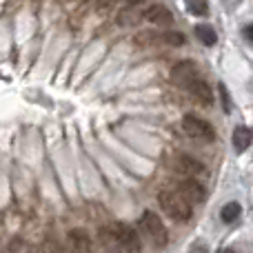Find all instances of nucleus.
Returning <instances> with one entry per match:
<instances>
[{
	"label": "nucleus",
	"mask_w": 253,
	"mask_h": 253,
	"mask_svg": "<svg viewBox=\"0 0 253 253\" xmlns=\"http://www.w3.org/2000/svg\"><path fill=\"white\" fill-rule=\"evenodd\" d=\"M158 200H160L162 211L175 222H187L191 218V202L180 191H160Z\"/></svg>",
	"instance_id": "obj_1"
},
{
	"label": "nucleus",
	"mask_w": 253,
	"mask_h": 253,
	"mask_svg": "<svg viewBox=\"0 0 253 253\" xmlns=\"http://www.w3.org/2000/svg\"><path fill=\"white\" fill-rule=\"evenodd\" d=\"M140 224H142L144 233H147V236L151 238V240L156 242L158 247H165L167 245V240H169V231H167L165 222H162V220L158 218L153 211H144Z\"/></svg>",
	"instance_id": "obj_2"
},
{
	"label": "nucleus",
	"mask_w": 253,
	"mask_h": 253,
	"mask_svg": "<svg viewBox=\"0 0 253 253\" xmlns=\"http://www.w3.org/2000/svg\"><path fill=\"white\" fill-rule=\"evenodd\" d=\"M182 129L187 131V135H191V138H196V140H205V142H209V140L215 138L213 126L207 123V120L198 118V116H193V114H189L182 118Z\"/></svg>",
	"instance_id": "obj_3"
},
{
	"label": "nucleus",
	"mask_w": 253,
	"mask_h": 253,
	"mask_svg": "<svg viewBox=\"0 0 253 253\" xmlns=\"http://www.w3.org/2000/svg\"><path fill=\"white\" fill-rule=\"evenodd\" d=\"M198 69L193 65V60H180L175 62V67L171 69V83H175L178 87H187L193 78H196Z\"/></svg>",
	"instance_id": "obj_4"
},
{
	"label": "nucleus",
	"mask_w": 253,
	"mask_h": 253,
	"mask_svg": "<svg viewBox=\"0 0 253 253\" xmlns=\"http://www.w3.org/2000/svg\"><path fill=\"white\" fill-rule=\"evenodd\" d=\"M178 191L182 193L189 202H193V205H200V202H205V198H207L205 187H202L196 178H184L182 182L178 184Z\"/></svg>",
	"instance_id": "obj_5"
},
{
	"label": "nucleus",
	"mask_w": 253,
	"mask_h": 253,
	"mask_svg": "<svg viewBox=\"0 0 253 253\" xmlns=\"http://www.w3.org/2000/svg\"><path fill=\"white\" fill-rule=\"evenodd\" d=\"M187 89L189 93H191L193 98H196L200 105H205V107H209L211 102H213V93H211V87L205 83V80H200V78H193L191 83L187 84Z\"/></svg>",
	"instance_id": "obj_6"
},
{
	"label": "nucleus",
	"mask_w": 253,
	"mask_h": 253,
	"mask_svg": "<svg viewBox=\"0 0 253 253\" xmlns=\"http://www.w3.org/2000/svg\"><path fill=\"white\" fill-rule=\"evenodd\" d=\"M173 169L178 171V173L187 175V178H196V175H200L202 171H205V167L189 156H178L173 160Z\"/></svg>",
	"instance_id": "obj_7"
},
{
	"label": "nucleus",
	"mask_w": 253,
	"mask_h": 253,
	"mask_svg": "<svg viewBox=\"0 0 253 253\" xmlns=\"http://www.w3.org/2000/svg\"><path fill=\"white\" fill-rule=\"evenodd\" d=\"M144 18L153 25H171L173 22V13L165 7V4H151V7L144 11Z\"/></svg>",
	"instance_id": "obj_8"
},
{
	"label": "nucleus",
	"mask_w": 253,
	"mask_h": 253,
	"mask_svg": "<svg viewBox=\"0 0 253 253\" xmlns=\"http://www.w3.org/2000/svg\"><path fill=\"white\" fill-rule=\"evenodd\" d=\"M116 231V236H118V240L123 242V247H129V249H138V233L133 231V229L129 227V224L125 222H114L111 224Z\"/></svg>",
	"instance_id": "obj_9"
},
{
	"label": "nucleus",
	"mask_w": 253,
	"mask_h": 253,
	"mask_svg": "<svg viewBox=\"0 0 253 253\" xmlns=\"http://www.w3.org/2000/svg\"><path fill=\"white\" fill-rule=\"evenodd\" d=\"M142 18H144V11H140L138 4H126V7H123V11L118 13V25L133 27V25H140Z\"/></svg>",
	"instance_id": "obj_10"
},
{
	"label": "nucleus",
	"mask_w": 253,
	"mask_h": 253,
	"mask_svg": "<svg viewBox=\"0 0 253 253\" xmlns=\"http://www.w3.org/2000/svg\"><path fill=\"white\" fill-rule=\"evenodd\" d=\"M231 142L236 147V151H247L253 144V131L249 126H236L231 135Z\"/></svg>",
	"instance_id": "obj_11"
},
{
	"label": "nucleus",
	"mask_w": 253,
	"mask_h": 253,
	"mask_svg": "<svg viewBox=\"0 0 253 253\" xmlns=\"http://www.w3.org/2000/svg\"><path fill=\"white\" fill-rule=\"evenodd\" d=\"M193 34H196V38L200 40L202 44H207V47H213V44L218 42V34L211 29V25H196Z\"/></svg>",
	"instance_id": "obj_12"
},
{
	"label": "nucleus",
	"mask_w": 253,
	"mask_h": 253,
	"mask_svg": "<svg viewBox=\"0 0 253 253\" xmlns=\"http://www.w3.org/2000/svg\"><path fill=\"white\" fill-rule=\"evenodd\" d=\"M69 240L74 242L76 251H89L91 249V240H89L87 231H83V229H74V231H69Z\"/></svg>",
	"instance_id": "obj_13"
},
{
	"label": "nucleus",
	"mask_w": 253,
	"mask_h": 253,
	"mask_svg": "<svg viewBox=\"0 0 253 253\" xmlns=\"http://www.w3.org/2000/svg\"><path fill=\"white\" fill-rule=\"evenodd\" d=\"M240 213H242V207L238 205V202H227V205L220 209V220L222 222H236L238 218H240Z\"/></svg>",
	"instance_id": "obj_14"
},
{
	"label": "nucleus",
	"mask_w": 253,
	"mask_h": 253,
	"mask_svg": "<svg viewBox=\"0 0 253 253\" xmlns=\"http://www.w3.org/2000/svg\"><path fill=\"white\" fill-rule=\"evenodd\" d=\"M209 4L207 0H187V11L193 13V16H207L209 13Z\"/></svg>",
	"instance_id": "obj_15"
},
{
	"label": "nucleus",
	"mask_w": 253,
	"mask_h": 253,
	"mask_svg": "<svg viewBox=\"0 0 253 253\" xmlns=\"http://www.w3.org/2000/svg\"><path fill=\"white\" fill-rule=\"evenodd\" d=\"M160 40H165L167 44H173V47H182V44L187 42L184 34H180V31H167V34L160 36Z\"/></svg>",
	"instance_id": "obj_16"
},
{
	"label": "nucleus",
	"mask_w": 253,
	"mask_h": 253,
	"mask_svg": "<svg viewBox=\"0 0 253 253\" xmlns=\"http://www.w3.org/2000/svg\"><path fill=\"white\" fill-rule=\"evenodd\" d=\"M218 91H220V98H222V109L229 114V111H231V100H229L227 87H224V84H218Z\"/></svg>",
	"instance_id": "obj_17"
},
{
	"label": "nucleus",
	"mask_w": 253,
	"mask_h": 253,
	"mask_svg": "<svg viewBox=\"0 0 253 253\" xmlns=\"http://www.w3.org/2000/svg\"><path fill=\"white\" fill-rule=\"evenodd\" d=\"M242 34H245V38L249 40V42H253V25H247L245 29H242Z\"/></svg>",
	"instance_id": "obj_18"
},
{
	"label": "nucleus",
	"mask_w": 253,
	"mask_h": 253,
	"mask_svg": "<svg viewBox=\"0 0 253 253\" xmlns=\"http://www.w3.org/2000/svg\"><path fill=\"white\" fill-rule=\"evenodd\" d=\"M125 4H140V2H144V0H123Z\"/></svg>",
	"instance_id": "obj_19"
}]
</instances>
